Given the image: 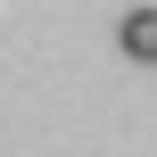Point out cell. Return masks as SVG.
<instances>
[{"instance_id": "obj_1", "label": "cell", "mask_w": 157, "mask_h": 157, "mask_svg": "<svg viewBox=\"0 0 157 157\" xmlns=\"http://www.w3.org/2000/svg\"><path fill=\"white\" fill-rule=\"evenodd\" d=\"M116 41H124V58H141V66H157V8H132Z\"/></svg>"}]
</instances>
